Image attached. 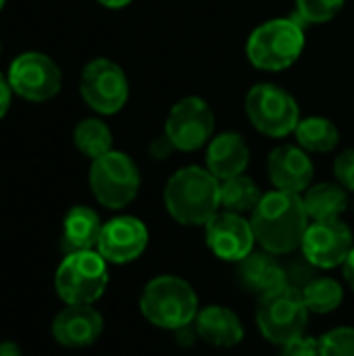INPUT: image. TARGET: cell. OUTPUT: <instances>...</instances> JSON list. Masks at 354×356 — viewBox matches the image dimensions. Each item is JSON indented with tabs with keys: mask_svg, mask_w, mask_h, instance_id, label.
Segmentation results:
<instances>
[{
	"mask_svg": "<svg viewBox=\"0 0 354 356\" xmlns=\"http://www.w3.org/2000/svg\"><path fill=\"white\" fill-rule=\"evenodd\" d=\"M250 223L257 244H261L265 252L280 257L303 246L311 219L300 194L273 190L263 194L259 207L252 211Z\"/></svg>",
	"mask_w": 354,
	"mask_h": 356,
	"instance_id": "obj_1",
	"label": "cell"
},
{
	"mask_svg": "<svg viewBox=\"0 0 354 356\" xmlns=\"http://www.w3.org/2000/svg\"><path fill=\"white\" fill-rule=\"evenodd\" d=\"M167 213L188 227L207 225L221 207V181L202 167H184L171 175L163 192Z\"/></svg>",
	"mask_w": 354,
	"mask_h": 356,
	"instance_id": "obj_2",
	"label": "cell"
},
{
	"mask_svg": "<svg viewBox=\"0 0 354 356\" xmlns=\"http://www.w3.org/2000/svg\"><path fill=\"white\" fill-rule=\"evenodd\" d=\"M144 319L167 332H179L194 323L200 307L194 288L177 275H159L150 280L140 294Z\"/></svg>",
	"mask_w": 354,
	"mask_h": 356,
	"instance_id": "obj_3",
	"label": "cell"
},
{
	"mask_svg": "<svg viewBox=\"0 0 354 356\" xmlns=\"http://www.w3.org/2000/svg\"><path fill=\"white\" fill-rule=\"evenodd\" d=\"M305 25L296 17L259 25L246 44L248 60L261 71H284L298 60L305 48Z\"/></svg>",
	"mask_w": 354,
	"mask_h": 356,
	"instance_id": "obj_4",
	"label": "cell"
},
{
	"mask_svg": "<svg viewBox=\"0 0 354 356\" xmlns=\"http://www.w3.org/2000/svg\"><path fill=\"white\" fill-rule=\"evenodd\" d=\"M108 286V263L98 250L65 254L56 273L54 290L65 305H94Z\"/></svg>",
	"mask_w": 354,
	"mask_h": 356,
	"instance_id": "obj_5",
	"label": "cell"
},
{
	"mask_svg": "<svg viewBox=\"0 0 354 356\" xmlns=\"http://www.w3.org/2000/svg\"><path fill=\"white\" fill-rule=\"evenodd\" d=\"M309 315L311 313L303 300L300 288L288 284L286 288L259 298L257 327L267 342L282 348L288 342L305 336Z\"/></svg>",
	"mask_w": 354,
	"mask_h": 356,
	"instance_id": "obj_6",
	"label": "cell"
},
{
	"mask_svg": "<svg viewBox=\"0 0 354 356\" xmlns=\"http://www.w3.org/2000/svg\"><path fill=\"white\" fill-rule=\"evenodd\" d=\"M88 181L94 198L102 207L119 211L136 200L142 179L131 156L119 150H111L104 156L92 161Z\"/></svg>",
	"mask_w": 354,
	"mask_h": 356,
	"instance_id": "obj_7",
	"label": "cell"
},
{
	"mask_svg": "<svg viewBox=\"0 0 354 356\" xmlns=\"http://www.w3.org/2000/svg\"><path fill=\"white\" fill-rule=\"evenodd\" d=\"M244 106L248 121L269 138H286L288 134H294L300 121V111L292 94L273 83L250 88Z\"/></svg>",
	"mask_w": 354,
	"mask_h": 356,
	"instance_id": "obj_8",
	"label": "cell"
},
{
	"mask_svg": "<svg viewBox=\"0 0 354 356\" xmlns=\"http://www.w3.org/2000/svg\"><path fill=\"white\" fill-rule=\"evenodd\" d=\"M79 94L94 113L115 115L129 98L127 75L115 60L94 58L81 71Z\"/></svg>",
	"mask_w": 354,
	"mask_h": 356,
	"instance_id": "obj_9",
	"label": "cell"
},
{
	"mask_svg": "<svg viewBox=\"0 0 354 356\" xmlns=\"http://www.w3.org/2000/svg\"><path fill=\"white\" fill-rule=\"evenodd\" d=\"M13 94L27 102L52 100L63 88L61 67L44 52H23L19 54L6 73Z\"/></svg>",
	"mask_w": 354,
	"mask_h": 356,
	"instance_id": "obj_10",
	"label": "cell"
},
{
	"mask_svg": "<svg viewBox=\"0 0 354 356\" xmlns=\"http://www.w3.org/2000/svg\"><path fill=\"white\" fill-rule=\"evenodd\" d=\"M215 131L213 108L198 96H186L169 111L165 138L175 150L194 152L202 148Z\"/></svg>",
	"mask_w": 354,
	"mask_h": 356,
	"instance_id": "obj_11",
	"label": "cell"
},
{
	"mask_svg": "<svg viewBox=\"0 0 354 356\" xmlns=\"http://www.w3.org/2000/svg\"><path fill=\"white\" fill-rule=\"evenodd\" d=\"M353 248V232L342 219L311 221L300 246L305 261L315 269L342 267Z\"/></svg>",
	"mask_w": 354,
	"mask_h": 356,
	"instance_id": "obj_12",
	"label": "cell"
},
{
	"mask_svg": "<svg viewBox=\"0 0 354 356\" xmlns=\"http://www.w3.org/2000/svg\"><path fill=\"white\" fill-rule=\"evenodd\" d=\"M204 238L211 252L230 263H240L246 259L257 244L252 223L244 215L232 211H219L204 225Z\"/></svg>",
	"mask_w": 354,
	"mask_h": 356,
	"instance_id": "obj_13",
	"label": "cell"
},
{
	"mask_svg": "<svg viewBox=\"0 0 354 356\" xmlns=\"http://www.w3.org/2000/svg\"><path fill=\"white\" fill-rule=\"evenodd\" d=\"M148 246V229L144 221L119 215L102 225L96 250L108 265H127L138 261Z\"/></svg>",
	"mask_w": 354,
	"mask_h": 356,
	"instance_id": "obj_14",
	"label": "cell"
},
{
	"mask_svg": "<svg viewBox=\"0 0 354 356\" xmlns=\"http://www.w3.org/2000/svg\"><path fill=\"white\" fill-rule=\"evenodd\" d=\"M104 330L102 315L94 305H65L63 311L52 319V338L65 348H88L92 346Z\"/></svg>",
	"mask_w": 354,
	"mask_h": 356,
	"instance_id": "obj_15",
	"label": "cell"
},
{
	"mask_svg": "<svg viewBox=\"0 0 354 356\" xmlns=\"http://www.w3.org/2000/svg\"><path fill=\"white\" fill-rule=\"evenodd\" d=\"M267 173L275 190L284 192H307L313 184V163L300 146H277L267 159Z\"/></svg>",
	"mask_w": 354,
	"mask_h": 356,
	"instance_id": "obj_16",
	"label": "cell"
},
{
	"mask_svg": "<svg viewBox=\"0 0 354 356\" xmlns=\"http://www.w3.org/2000/svg\"><path fill=\"white\" fill-rule=\"evenodd\" d=\"M194 332L215 348H234L244 340L242 319L230 307L221 305L202 307L194 319Z\"/></svg>",
	"mask_w": 354,
	"mask_h": 356,
	"instance_id": "obj_17",
	"label": "cell"
},
{
	"mask_svg": "<svg viewBox=\"0 0 354 356\" xmlns=\"http://www.w3.org/2000/svg\"><path fill=\"white\" fill-rule=\"evenodd\" d=\"M238 275L246 290L257 292L259 298L271 292H277L290 284L288 271L271 252H250L246 259L238 263Z\"/></svg>",
	"mask_w": 354,
	"mask_h": 356,
	"instance_id": "obj_18",
	"label": "cell"
},
{
	"mask_svg": "<svg viewBox=\"0 0 354 356\" xmlns=\"http://www.w3.org/2000/svg\"><path fill=\"white\" fill-rule=\"evenodd\" d=\"M250 150L246 140L236 131H223L211 140L207 150V169L219 179L242 175L248 167Z\"/></svg>",
	"mask_w": 354,
	"mask_h": 356,
	"instance_id": "obj_19",
	"label": "cell"
},
{
	"mask_svg": "<svg viewBox=\"0 0 354 356\" xmlns=\"http://www.w3.org/2000/svg\"><path fill=\"white\" fill-rule=\"evenodd\" d=\"M102 225L104 223L100 221V217L94 209L83 207V204L69 209L63 219L61 250L65 254L96 250L100 234H102Z\"/></svg>",
	"mask_w": 354,
	"mask_h": 356,
	"instance_id": "obj_20",
	"label": "cell"
},
{
	"mask_svg": "<svg viewBox=\"0 0 354 356\" xmlns=\"http://www.w3.org/2000/svg\"><path fill=\"white\" fill-rule=\"evenodd\" d=\"M303 202L311 221L340 219L344 211L348 209V190H344L340 184L323 181V184L311 186L305 192Z\"/></svg>",
	"mask_w": 354,
	"mask_h": 356,
	"instance_id": "obj_21",
	"label": "cell"
},
{
	"mask_svg": "<svg viewBox=\"0 0 354 356\" xmlns=\"http://www.w3.org/2000/svg\"><path fill=\"white\" fill-rule=\"evenodd\" d=\"M296 140L298 146L305 148L307 152H332L338 142H340V131L334 121L328 117H307L300 119L296 129Z\"/></svg>",
	"mask_w": 354,
	"mask_h": 356,
	"instance_id": "obj_22",
	"label": "cell"
},
{
	"mask_svg": "<svg viewBox=\"0 0 354 356\" xmlns=\"http://www.w3.org/2000/svg\"><path fill=\"white\" fill-rule=\"evenodd\" d=\"M73 144L75 148L96 161L100 156H104L106 152L113 150V134L108 129V125L98 119V117H88L83 121H79L73 129Z\"/></svg>",
	"mask_w": 354,
	"mask_h": 356,
	"instance_id": "obj_23",
	"label": "cell"
},
{
	"mask_svg": "<svg viewBox=\"0 0 354 356\" xmlns=\"http://www.w3.org/2000/svg\"><path fill=\"white\" fill-rule=\"evenodd\" d=\"M261 198H263L261 188L257 186L255 179L246 177L244 173L221 181V207H223V211L246 215L259 207Z\"/></svg>",
	"mask_w": 354,
	"mask_h": 356,
	"instance_id": "obj_24",
	"label": "cell"
},
{
	"mask_svg": "<svg viewBox=\"0 0 354 356\" xmlns=\"http://www.w3.org/2000/svg\"><path fill=\"white\" fill-rule=\"evenodd\" d=\"M300 292L309 313L315 315H330L338 311L344 300V290L334 277H313L300 288Z\"/></svg>",
	"mask_w": 354,
	"mask_h": 356,
	"instance_id": "obj_25",
	"label": "cell"
},
{
	"mask_svg": "<svg viewBox=\"0 0 354 356\" xmlns=\"http://www.w3.org/2000/svg\"><path fill=\"white\" fill-rule=\"evenodd\" d=\"M344 6V0H296L294 17L307 23H328L332 21Z\"/></svg>",
	"mask_w": 354,
	"mask_h": 356,
	"instance_id": "obj_26",
	"label": "cell"
},
{
	"mask_svg": "<svg viewBox=\"0 0 354 356\" xmlns=\"http://www.w3.org/2000/svg\"><path fill=\"white\" fill-rule=\"evenodd\" d=\"M321 356H354V327L344 325L330 330L319 340Z\"/></svg>",
	"mask_w": 354,
	"mask_h": 356,
	"instance_id": "obj_27",
	"label": "cell"
},
{
	"mask_svg": "<svg viewBox=\"0 0 354 356\" xmlns=\"http://www.w3.org/2000/svg\"><path fill=\"white\" fill-rule=\"evenodd\" d=\"M334 173H336L338 184L344 190L354 192V148L338 154V159L334 163Z\"/></svg>",
	"mask_w": 354,
	"mask_h": 356,
	"instance_id": "obj_28",
	"label": "cell"
},
{
	"mask_svg": "<svg viewBox=\"0 0 354 356\" xmlns=\"http://www.w3.org/2000/svg\"><path fill=\"white\" fill-rule=\"evenodd\" d=\"M280 356H321L319 340L309 338V336H300V338L288 342L286 346H282Z\"/></svg>",
	"mask_w": 354,
	"mask_h": 356,
	"instance_id": "obj_29",
	"label": "cell"
},
{
	"mask_svg": "<svg viewBox=\"0 0 354 356\" xmlns=\"http://www.w3.org/2000/svg\"><path fill=\"white\" fill-rule=\"evenodd\" d=\"M10 100H13V90H10L8 77L0 73V119L6 117V113L10 108Z\"/></svg>",
	"mask_w": 354,
	"mask_h": 356,
	"instance_id": "obj_30",
	"label": "cell"
},
{
	"mask_svg": "<svg viewBox=\"0 0 354 356\" xmlns=\"http://www.w3.org/2000/svg\"><path fill=\"white\" fill-rule=\"evenodd\" d=\"M0 356H23V350L17 342L13 340H2L0 342Z\"/></svg>",
	"mask_w": 354,
	"mask_h": 356,
	"instance_id": "obj_31",
	"label": "cell"
},
{
	"mask_svg": "<svg viewBox=\"0 0 354 356\" xmlns=\"http://www.w3.org/2000/svg\"><path fill=\"white\" fill-rule=\"evenodd\" d=\"M342 271H344V280H346V284L353 288V292H354V248L351 250L348 259L344 261V265H342Z\"/></svg>",
	"mask_w": 354,
	"mask_h": 356,
	"instance_id": "obj_32",
	"label": "cell"
},
{
	"mask_svg": "<svg viewBox=\"0 0 354 356\" xmlns=\"http://www.w3.org/2000/svg\"><path fill=\"white\" fill-rule=\"evenodd\" d=\"M96 2L102 4V6H106V8H123V6L131 4L134 0H96Z\"/></svg>",
	"mask_w": 354,
	"mask_h": 356,
	"instance_id": "obj_33",
	"label": "cell"
},
{
	"mask_svg": "<svg viewBox=\"0 0 354 356\" xmlns=\"http://www.w3.org/2000/svg\"><path fill=\"white\" fill-rule=\"evenodd\" d=\"M4 2H6V0H0V10L4 8Z\"/></svg>",
	"mask_w": 354,
	"mask_h": 356,
	"instance_id": "obj_34",
	"label": "cell"
},
{
	"mask_svg": "<svg viewBox=\"0 0 354 356\" xmlns=\"http://www.w3.org/2000/svg\"><path fill=\"white\" fill-rule=\"evenodd\" d=\"M0 52H2V44H0Z\"/></svg>",
	"mask_w": 354,
	"mask_h": 356,
	"instance_id": "obj_35",
	"label": "cell"
}]
</instances>
